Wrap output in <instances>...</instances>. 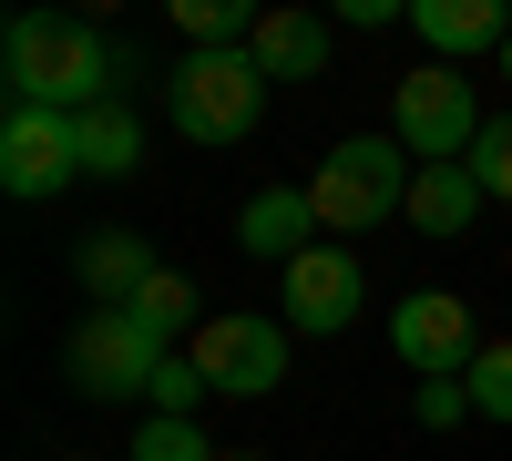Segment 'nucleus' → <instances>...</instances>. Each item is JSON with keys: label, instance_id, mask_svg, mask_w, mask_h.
<instances>
[{"label": "nucleus", "instance_id": "nucleus-1", "mask_svg": "<svg viewBox=\"0 0 512 461\" xmlns=\"http://www.w3.org/2000/svg\"><path fill=\"white\" fill-rule=\"evenodd\" d=\"M0 82H11V103L93 113V103H123L134 52H113V41L93 21H72V11H21L11 31H0Z\"/></svg>", "mask_w": 512, "mask_h": 461}, {"label": "nucleus", "instance_id": "nucleus-2", "mask_svg": "<svg viewBox=\"0 0 512 461\" xmlns=\"http://www.w3.org/2000/svg\"><path fill=\"white\" fill-rule=\"evenodd\" d=\"M410 185H420V164L390 134H349V144H328V164L308 175V205H318L328 236H379L390 216H410Z\"/></svg>", "mask_w": 512, "mask_h": 461}, {"label": "nucleus", "instance_id": "nucleus-3", "mask_svg": "<svg viewBox=\"0 0 512 461\" xmlns=\"http://www.w3.org/2000/svg\"><path fill=\"white\" fill-rule=\"evenodd\" d=\"M164 359H175V349L144 339L134 308H82V318L62 328V380H72L82 400H103V410L154 400V369H164Z\"/></svg>", "mask_w": 512, "mask_h": 461}, {"label": "nucleus", "instance_id": "nucleus-4", "mask_svg": "<svg viewBox=\"0 0 512 461\" xmlns=\"http://www.w3.org/2000/svg\"><path fill=\"white\" fill-rule=\"evenodd\" d=\"M164 113H175L185 144H246L256 113H267V72L246 52H185L164 72Z\"/></svg>", "mask_w": 512, "mask_h": 461}, {"label": "nucleus", "instance_id": "nucleus-5", "mask_svg": "<svg viewBox=\"0 0 512 461\" xmlns=\"http://www.w3.org/2000/svg\"><path fill=\"white\" fill-rule=\"evenodd\" d=\"M482 103H472V72H451V62H420L410 82H390V144L410 164H472L482 144Z\"/></svg>", "mask_w": 512, "mask_h": 461}, {"label": "nucleus", "instance_id": "nucleus-6", "mask_svg": "<svg viewBox=\"0 0 512 461\" xmlns=\"http://www.w3.org/2000/svg\"><path fill=\"white\" fill-rule=\"evenodd\" d=\"M287 339H297L287 318L226 308V318H205L195 339H185V359L205 369V390H226V400H267V390H287Z\"/></svg>", "mask_w": 512, "mask_h": 461}, {"label": "nucleus", "instance_id": "nucleus-7", "mask_svg": "<svg viewBox=\"0 0 512 461\" xmlns=\"http://www.w3.org/2000/svg\"><path fill=\"white\" fill-rule=\"evenodd\" d=\"M72 175H82V113H41V103L0 113V185H11L21 205L62 195Z\"/></svg>", "mask_w": 512, "mask_h": 461}, {"label": "nucleus", "instance_id": "nucleus-8", "mask_svg": "<svg viewBox=\"0 0 512 461\" xmlns=\"http://www.w3.org/2000/svg\"><path fill=\"white\" fill-rule=\"evenodd\" d=\"M359 308H369V267L349 257V246H308L297 267H277V318L308 328V339L359 328Z\"/></svg>", "mask_w": 512, "mask_h": 461}, {"label": "nucleus", "instance_id": "nucleus-9", "mask_svg": "<svg viewBox=\"0 0 512 461\" xmlns=\"http://www.w3.org/2000/svg\"><path fill=\"white\" fill-rule=\"evenodd\" d=\"M390 349L420 369V380H472V298H451V287H410V298L390 308Z\"/></svg>", "mask_w": 512, "mask_h": 461}, {"label": "nucleus", "instance_id": "nucleus-10", "mask_svg": "<svg viewBox=\"0 0 512 461\" xmlns=\"http://www.w3.org/2000/svg\"><path fill=\"white\" fill-rule=\"evenodd\" d=\"M410 31L420 41H431V52L461 72V62H502V41H512V11H502V0H410Z\"/></svg>", "mask_w": 512, "mask_h": 461}, {"label": "nucleus", "instance_id": "nucleus-11", "mask_svg": "<svg viewBox=\"0 0 512 461\" xmlns=\"http://www.w3.org/2000/svg\"><path fill=\"white\" fill-rule=\"evenodd\" d=\"M308 236H318V205H308V185H256V195L236 205V246H246V257H277V267H297V257H308Z\"/></svg>", "mask_w": 512, "mask_h": 461}, {"label": "nucleus", "instance_id": "nucleus-12", "mask_svg": "<svg viewBox=\"0 0 512 461\" xmlns=\"http://www.w3.org/2000/svg\"><path fill=\"white\" fill-rule=\"evenodd\" d=\"M154 277H164V267H154V246H144L134 226H103V236H82V298H93V308H134Z\"/></svg>", "mask_w": 512, "mask_h": 461}, {"label": "nucleus", "instance_id": "nucleus-13", "mask_svg": "<svg viewBox=\"0 0 512 461\" xmlns=\"http://www.w3.org/2000/svg\"><path fill=\"white\" fill-rule=\"evenodd\" d=\"M482 175H472V164H420V185H410V216L400 226H420V236H431V246H451V236H472V216H482Z\"/></svg>", "mask_w": 512, "mask_h": 461}, {"label": "nucleus", "instance_id": "nucleus-14", "mask_svg": "<svg viewBox=\"0 0 512 461\" xmlns=\"http://www.w3.org/2000/svg\"><path fill=\"white\" fill-rule=\"evenodd\" d=\"M246 62L267 72V82H318L328 72V21L318 11H267L256 41H246Z\"/></svg>", "mask_w": 512, "mask_h": 461}, {"label": "nucleus", "instance_id": "nucleus-15", "mask_svg": "<svg viewBox=\"0 0 512 461\" xmlns=\"http://www.w3.org/2000/svg\"><path fill=\"white\" fill-rule=\"evenodd\" d=\"M82 175H103V185L144 175V123L123 113V103H93V113H82Z\"/></svg>", "mask_w": 512, "mask_h": 461}, {"label": "nucleus", "instance_id": "nucleus-16", "mask_svg": "<svg viewBox=\"0 0 512 461\" xmlns=\"http://www.w3.org/2000/svg\"><path fill=\"white\" fill-rule=\"evenodd\" d=\"M134 328H144V339H164V349H175V339H195V328H205V308H195V277H175V267H164V277L144 287V298H134Z\"/></svg>", "mask_w": 512, "mask_h": 461}, {"label": "nucleus", "instance_id": "nucleus-17", "mask_svg": "<svg viewBox=\"0 0 512 461\" xmlns=\"http://www.w3.org/2000/svg\"><path fill=\"white\" fill-rule=\"evenodd\" d=\"M134 461H216V441H205L195 421H164V410H154V421L134 431Z\"/></svg>", "mask_w": 512, "mask_h": 461}, {"label": "nucleus", "instance_id": "nucleus-18", "mask_svg": "<svg viewBox=\"0 0 512 461\" xmlns=\"http://www.w3.org/2000/svg\"><path fill=\"white\" fill-rule=\"evenodd\" d=\"M472 410H482V421H512V339H482V359H472Z\"/></svg>", "mask_w": 512, "mask_h": 461}, {"label": "nucleus", "instance_id": "nucleus-19", "mask_svg": "<svg viewBox=\"0 0 512 461\" xmlns=\"http://www.w3.org/2000/svg\"><path fill=\"white\" fill-rule=\"evenodd\" d=\"M410 421H420V431H461V421H482V410H472V380H420V390H410Z\"/></svg>", "mask_w": 512, "mask_h": 461}, {"label": "nucleus", "instance_id": "nucleus-20", "mask_svg": "<svg viewBox=\"0 0 512 461\" xmlns=\"http://www.w3.org/2000/svg\"><path fill=\"white\" fill-rule=\"evenodd\" d=\"M205 400H216V390H205V369H195L185 349H175V359H164V369H154V410H164V421H195V410H205Z\"/></svg>", "mask_w": 512, "mask_h": 461}, {"label": "nucleus", "instance_id": "nucleus-21", "mask_svg": "<svg viewBox=\"0 0 512 461\" xmlns=\"http://www.w3.org/2000/svg\"><path fill=\"white\" fill-rule=\"evenodd\" d=\"M472 175H482V195H492V205H512V113H492V123H482Z\"/></svg>", "mask_w": 512, "mask_h": 461}, {"label": "nucleus", "instance_id": "nucleus-22", "mask_svg": "<svg viewBox=\"0 0 512 461\" xmlns=\"http://www.w3.org/2000/svg\"><path fill=\"white\" fill-rule=\"evenodd\" d=\"M502 82H512V41H502Z\"/></svg>", "mask_w": 512, "mask_h": 461}, {"label": "nucleus", "instance_id": "nucleus-23", "mask_svg": "<svg viewBox=\"0 0 512 461\" xmlns=\"http://www.w3.org/2000/svg\"><path fill=\"white\" fill-rule=\"evenodd\" d=\"M216 461H256V451H216Z\"/></svg>", "mask_w": 512, "mask_h": 461}]
</instances>
